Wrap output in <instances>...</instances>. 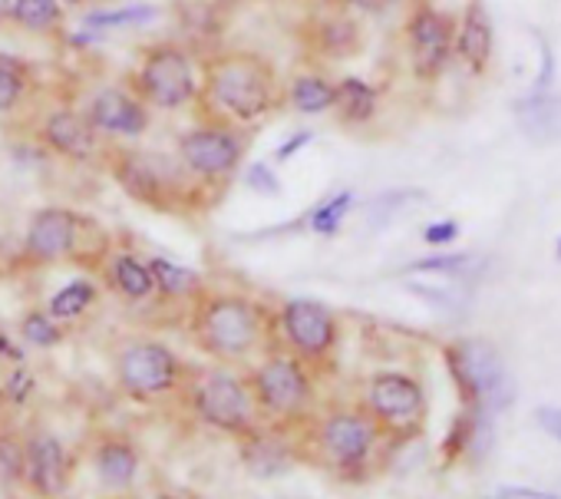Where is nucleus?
<instances>
[{
  "label": "nucleus",
  "mask_w": 561,
  "mask_h": 499,
  "mask_svg": "<svg viewBox=\"0 0 561 499\" xmlns=\"http://www.w3.org/2000/svg\"><path fill=\"white\" fill-rule=\"evenodd\" d=\"M410 37V54H413V67L423 80H433L443 73L446 57L453 50V34H449V21L430 8H420L407 27Z\"/></svg>",
  "instance_id": "obj_16"
},
{
  "label": "nucleus",
  "mask_w": 561,
  "mask_h": 499,
  "mask_svg": "<svg viewBox=\"0 0 561 499\" xmlns=\"http://www.w3.org/2000/svg\"><path fill=\"white\" fill-rule=\"evenodd\" d=\"M83 116L90 120V126L100 136H113V139H139V136H146V129L152 123L149 106L136 93L119 90V87L96 90L90 97Z\"/></svg>",
  "instance_id": "obj_14"
},
{
  "label": "nucleus",
  "mask_w": 561,
  "mask_h": 499,
  "mask_svg": "<svg viewBox=\"0 0 561 499\" xmlns=\"http://www.w3.org/2000/svg\"><path fill=\"white\" fill-rule=\"evenodd\" d=\"M8 21L27 34H50L64 24V4L60 0H14Z\"/></svg>",
  "instance_id": "obj_26"
},
{
  "label": "nucleus",
  "mask_w": 561,
  "mask_h": 499,
  "mask_svg": "<svg viewBox=\"0 0 561 499\" xmlns=\"http://www.w3.org/2000/svg\"><path fill=\"white\" fill-rule=\"evenodd\" d=\"M159 14L162 11L156 4H126V8L87 14L83 27H90V31H129V27H146V24L159 21Z\"/></svg>",
  "instance_id": "obj_29"
},
{
  "label": "nucleus",
  "mask_w": 561,
  "mask_h": 499,
  "mask_svg": "<svg viewBox=\"0 0 561 499\" xmlns=\"http://www.w3.org/2000/svg\"><path fill=\"white\" fill-rule=\"evenodd\" d=\"M93 469H96V479L106 486V489H116V492H126L136 486L139 479V469H142V456L139 450L123 440V436H106L96 443L93 450Z\"/></svg>",
  "instance_id": "obj_18"
},
{
  "label": "nucleus",
  "mask_w": 561,
  "mask_h": 499,
  "mask_svg": "<svg viewBox=\"0 0 561 499\" xmlns=\"http://www.w3.org/2000/svg\"><path fill=\"white\" fill-rule=\"evenodd\" d=\"M535 423H538L541 430H548V433L561 443V410H558V407H538V410H535Z\"/></svg>",
  "instance_id": "obj_39"
},
{
  "label": "nucleus",
  "mask_w": 561,
  "mask_h": 499,
  "mask_svg": "<svg viewBox=\"0 0 561 499\" xmlns=\"http://www.w3.org/2000/svg\"><path fill=\"white\" fill-rule=\"evenodd\" d=\"M472 262V256L466 252H456V256H430V259H420L410 265V272H443V275H459L466 272Z\"/></svg>",
  "instance_id": "obj_34"
},
{
  "label": "nucleus",
  "mask_w": 561,
  "mask_h": 499,
  "mask_svg": "<svg viewBox=\"0 0 561 499\" xmlns=\"http://www.w3.org/2000/svg\"><path fill=\"white\" fill-rule=\"evenodd\" d=\"M188 407H192L195 420H202L205 427H211L218 433L238 436V440L261 427L248 381L231 371L211 367V371H202L198 377H192Z\"/></svg>",
  "instance_id": "obj_4"
},
{
  "label": "nucleus",
  "mask_w": 561,
  "mask_h": 499,
  "mask_svg": "<svg viewBox=\"0 0 561 499\" xmlns=\"http://www.w3.org/2000/svg\"><path fill=\"white\" fill-rule=\"evenodd\" d=\"M24 486V436L14 430H0V489Z\"/></svg>",
  "instance_id": "obj_31"
},
{
  "label": "nucleus",
  "mask_w": 561,
  "mask_h": 499,
  "mask_svg": "<svg viewBox=\"0 0 561 499\" xmlns=\"http://www.w3.org/2000/svg\"><path fill=\"white\" fill-rule=\"evenodd\" d=\"M456 54L472 70L482 73L492 57V24L482 8H469L462 18V27L456 34Z\"/></svg>",
  "instance_id": "obj_21"
},
{
  "label": "nucleus",
  "mask_w": 561,
  "mask_h": 499,
  "mask_svg": "<svg viewBox=\"0 0 561 499\" xmlns=\"http://www.w3.org/2000/svg\"><path fill=\"white\" fill-rule=\"evenodd\" d=\"M195 344L215 361H251L267 348V315L264 308L238 292H218L198 298L192 318Z\"/></svg>",
  "instance_id": "obj_2"
},
{
  "label": "nucleus",
  "mask_w": 561,
  "mask_h": 499,
  "mask_svg": "<svg viewBox=\"0 0 561 499\" xmlns=\"http://www.w3.org/2000/svg\"><path fill=\"white\" fill-rule=\"evenodd\" d=\"M277 344L295 351L308 367H321L334 358L341 341L337 315L311 298H291L277 311Z\"/></svg>",
  "instance_id": "obj_8"
},
{
  "label": "nucleus",
  "mask_w": 561,
  "mask_h": 499,
  "mask_svg": "<svg viewBox=\"0 0 561 499\" xmlns=\"http://www.w3.org/2000/svg\"><path fill=\"white\" fill-rule=\"evenodd\" d=\"M198 97H205L215 123L251 126L280 106V83L267 60L254 54H225L208 64Z\"/></svg>",
  "instance_id": "obj_1"
},
{
  "label": "nucleus",
  "mask_w": 561,
  "mask_h": 499,
  "mask_svg": "<svg viewBox=\"0 0 561 499\" xmlns=\"http://www.w3.org/2000/svg\"><path fill=\"white\" fill-rule=\"evenodd\" d=\"M456 235H459V225L456 222H433V225L423 228V238L430 245H449V241H456Z\"/></svg>",
  "instance_id": "obj_38"
},
{
  "label": "nucleus",
  "mask_w": 561,
  "mask_h": 499,
  "mask_svg": "<svg viewBox=\"0 0 561 499\" xmlns=\"http://www.w3.org/2000/svg\"><path fill=\"white\" fill-rule=\"evenodd\" d=\"M248 387L257 407V417L274 427H295L308 420L314 407V374L311 367L288 351L285 344H267L261 361L248 371Z\"/></svg>",
  "instance_id": "obj_3"
},
{
  "label": "nucleus",
  "mask_w": 561,
  "mask_h": 499,
  "mask_svg": "<svg viewBox=\"0 0 561 499\" xmlns=\"http://www.w3.org/2000/svg\"><path fill=\"white\" fill-rule=\"evenodd\" d=\"M116 387L136 400V404H152L159 397H169L182 387L185 364L182 358L162 344V341H133L116 354Z\"/></svg>",
  "instance_id": "obj_7"
},
{
  "label": "nucleus",
  "mask_w": 561,
  "mask_h": 499,
  "mask_svg": "<svg viewBox=\"0 0 561 499\" xmlns=\"http://www.w3.org/2000/svg\"><path fill=\"white\" fill-rule=\"evenodd\" d=\"M344 4H351L357 11H367V14H380L390 4V0H344Z\"/></svg>",
  "instance_id": "obj_42"
},
{
  "label": "nucleus",
  "mask_w": 561,
  "mask_h": 499,
  "mask_svg": "<svg viewBox=\"0 0 561 499\" xmlns=\"http://www.w3.org/2000/svg\"><path fill=\"white\" fill-rule=\"evenodd\" d=\"M27 67L11 54H0V116L21 106V100L27 97Z\"/></svg>",
  "instance_id": "obj_30"
},
{
  "label": "nucleus",
  "mask_w": 561,
  "mask_h": 499,
  "mask_svg": "<svg viewBox=\"0 0 561 499\" xmlns=\"http://www.w3.org/2000/svg\"><path fill=\"white\" fill-rule=\"evenodd\" d=\"M244 185L254 189L257 195H277L280 192V182H277V175H274V169L267 162H254L244 172Z\"/></svg>",
  "instance_id": "obj_35"
},
{
  "label": "nucleus",
  "mask_w": 561,
  "mask_h": 499,
  "mask_svg": "<svg viewBox=\"0 0 561 499\" xmlns=\"http://www.w3.org/2000/svg\"><path fill=\"white\" fill-rule=\"evenodd\" d=\"M367 413L387 427H410L423 417V387L397 371L367 381Z\"/></svg>",
  "instance_id": "obj_15"
},
{
  "label": "nucleus",
  "mask_w": 561,
  "mask_h": 499,
  "mask_svg": "<svg viewBox=\"0 0 561 499\" xmlns=\"http://www.w3.org/2000/svg\"><path fill=\"white\" fill-rule=\"evenodd\" d=\"M133 87H136L133 93L146 106L162 113H179L198 100V70L182 47L159 44L142 54Z\"/></svg>",
  "instance_id": "obj_6"
},
{
  "label": "nucleus",
  "mask_w": 561,
  "mask_h": 499,
  "mask_svg": "<svg viewBox=\"0 0 561 499\" xmlns=\"http://www.w3.org/2000/svg\"><path fill=\"white\" fill-rule=\"evenodd\" d=\"M83 235V218L64 205L37 208L24 231V259L31 265H57L70 259Z\"/></svg>",
  "instance_id": "obj_12"
},
{
  "label": "nucleus",
  "mask_w": 561,
  "mask_h": 499,
  "mask_svg": "<svg viewBox=\"0 0 561 499\" xmlns=\"http://www.w3.org/2000/svg\"><path fill=\"white\" fill-rule=\"evenodd\" d=\"M244 146H248V139L234 126L208 123V126H195L185 136H179L175 156L195 179L215 182V179H231L238 172V166L244 159Z\"/></svg>",
  "instance_id": "obj_9"
},
{
  "label": "nucleus",
  "mask_w": 561,
  "mask_h": 499,
  "mask_svg": "<svg viewBox=\"0 0 561 499\" xmlns=\"http://www.w3.org/2000/svg\"><path fill=\"white\" fill-rule=\"evenodd\" d=\"M241 460H244L251 476L271 479V476L285 473L291 466V446L280 440L277 433L257 427L248 436H241Z\"/></svg>",
  "instance_id": "obj_19"
},
{
  "label": "nucleus",
  "mask_w": 561,
  "mask_h": 499,
  "mask_svg": "<svg viewBox=\"0 0 561 499\" xmlns=\"http://www.w3.org/2000/svg\"><path fill=\"white\" fill-rule=\"evenodd\" d=\"M64 4H83V0H64Z\"/></svg>",
  "instance_id": "obj_44"
},
{
  "label": "nucleus",
  "mask_w": 561,
  "mask_h": 499,
  "mask_svg": "<svg viewBox=\"0 0 561 499\" xmlns=\"http://www.w3.org/2000/svg\"><path fill=\"white\" fill-rule=\"evenodd\" d=\"M96 298H100V288H96L93 279H73V282H67V285L47 302V311H50L57 321H77V318H83V315L96 305Z\"/></svg>",
  "instance_id": "obj_27"
},
{
  "label": "nucleus",
  "mask_w": 561,
  "mask_h": 499,
  "mask_svg": "<svg viewBox=\"0 0 561 499\" xmlns=\"http://www.w3.org/2000/svg\"><path fill=\"white\" fill-rule=\"evenodd\" d=\"M106 282L129 305L149 302L156 295V282H152V272H149V262H142L136 252H116L110 259V265H106Z\"/></svg>",
  "instance_id": "obj_20"
},
{
  "label": "nucleus",
  "mask_w": 561,
  "mask_h": 499,
  "mask_svg": "<svg viewBox=\"0 0 561 499\" xmlns=\"http://www.w3.org/2000/svg\"><path fill=\"white\" fill-rule=\"evenodd\" d=\"M73 479V456L67 443L44 427L24 433V486L37 496H64Z\"/></svg>",
  "instance_id": "obj_13"
},
{
  "label": "nucleus",
  "mask_w": 561,
  "mask_h": 499,
  "mask_svg": "<svg viewBox=\"0 0 561 499\" xmlns=\"http://www.w3.org/2000/svg\"><path fill=\"white\" fill-rule=\"evenodd\" d=\"M0 400H4V397H0Z\"/></svg>",
  "instance_id": "obj_46"
},
{
  "label": "nucleus",
  "mask_w": 561,
  "mask_h": 499,
  "mask_svg": "<svg viewBox=\"0 0 561 499\" xmlns=\"http://www.w3.org/2000/svg\"><path fill=\"white\" fill-rule=\"evenodd\" d=\"M314 443L321 460L347 476L370 463V453L377 446V420L360 410H334L318 423Z\"/></svg>",
  "instance_id": "obj_10"
},
{
  "label": "nucleus",
  "mask_w": 561,
  "mask_h": 499,
  "mask_svg": "<svg viewBox=\"0 0 561 499\" xmlns=\"http://www.w3.org/2000/svg\"><path fill=\"white\" fill-rule=\"evenodd\" d=\"M314 139V133L311 129H301V133H295L291 139H285L277 149H274V162H288L291 156H298L308 143Z\"/></svg>",
  "instance_id": "obj_36"
},
{
  "label": "nucleus",
  "mask_w": 561,
  "mask_h": 499,
  "mask_svg": "<svg viewBox=\"0 0 561 499\" xmlns=\"http://www.w3.org/2000/svg\"><path fill=\"white\" fill-rule=\"evenodd\" d=\"M113 179L126 189L129 199L159 212L185 202L192 189V172L182 166L179 156H159L146 149H119L113 156Z\"/></svg>",
  "instance_id": "obj_5"
},
{
  "label": "nucleus",
  "mask_w": 561,
  "mask_h": 499,
  "mask_svg": "<svg viewBox=\"0 0 561 499\" xmlns=\"http://www.w3.org/2000/svg\"><path fill=\"white\" fill-rule=\"evenodd\" d=\"M518 120L522 129L538 143L561 139V97H551L548 90L531 93L525 103H518Z\"/></svg>",
  "instance_id": "obj_22"
},
{
  "label": "nucleus",
  "mask_w": 561,
  "mask_h": 499,
  "mask_svg": "<svg viewBox=\"0 0 561 499\" xmlns=\"http://www.w3.org/2000/svg\"><path fill=\"white\" fill-rule=\"evenodd\" d=\"M0 358H4L8 364H24V361H27V351H24V344H18L11 334L0 331Z\"/></svg>",
  "instance_id": "obj_40"
},
{
  "label": "nucleus",
  "mask_w": 561,
  "mask_h": 499,
  "mask_svg": "<svg viewBox=\"0 0 561 499\" xmlns=\"http://www.w3.org/2000/svg\"><path fill=\"white\" fill-rule=\"evenodd\" d=\"M37 394V374L27 364H11V371L4 374V384H0V397L14 407L31 404V397Z\"/></svg>",
  "instance_id": "obj_33"
},
{
  "label": "nucleus",
  "mask_w": 561,
  "mask_h": 499,
  "mask_svg": "<svg viewBox=\"0 0 561 499\" xmlns=\"http://www.w3.org/2000/svg\"><path fill=\"white\" fill-rule=\"evenodd\" d=\"M11 4H14V0H0V24L8 21V14H11Z\"/></svg>",
  "instance_id": "obj_43"
},
{
  "label": "nucleus",
  "mask_w": 561,
  "mask_h": 499,
  "mask_svg": "<svg viewBox=\"0 0 561 499\" xmlns=\"http://www.w3.org/2000/svg\"><path fill=\"white\" fill-rule=\"evenodd\" d=\"M538 44H541V73H538L531 93H545L551 87V80H554V54H551V47H548L545 37H538Z\"/></svg>",
  "instance_id": "obj_37"
},
{
  "label": "nucleus",
  "mask_w": 561,
  "mask_h": 499,
  "mask_svg": "<svg viewBox=\"0 0 561 499\" xmlns=\"http://www.w3.org/2000/svg\"><path fill=\"white\" fill-rule=\"evenodd\" d=\"M18 338H21L27 348L54 351V348H60V344H64L67 331H64V321H57L47 308H31V311L21 318Z\"/></svg>",
  "instance_id": "obj_28"
},
{
  "label": "nucleus",
  "mask_w": 561,
  "mask_h": 499,
  "mask_svg": "<svg viewBox=\"0 0 561 499\" xmlns=\"http://www.w3.org/2000/svg\"><path fill=\"white\" fill-rule=\"evenodd\" d=\"M41 143L73 162H90L93 156H100V133L77 110H54L41 123Z\"/></svg>",
  "instance_id": "obj_17"
},
{
  "label": "nucleus",
  "mask_w": 561,
  "mask_h": 499,
  "mask_svg": "<svg viewBox=\"0 0 561 499\" xmlns=\"http://www.w3.org/2000/svg\"><path fill=\"white\" fill-rule=\"evenodd\" d=\"M449 367L456 371L462 390L472 394V400L479 404L482 413H489V410L495 413L512 400L505 367L489 344H482V341L459 344L456 351H449Z\"/></svg>",
  "instance_id": "obj_11"
},
{
  "label": "nucleus",
  "mask_w": 561,
  "mask_h": 499,
  "mask_svg": "<svg viewBox=\"0 0 561 499\" xmlns=\"http://www.w3.org/2000/svg\"><path fill=\"white\" fill-rule=\"evenodd\" d=\"M334 110L341 113L344 123L351 126H360V123H370L374 113H377V90L357 77H347L337 83V97H334Z\"/></svg>",
  "instance_id": "obj_25"
},
{
  "label": "nucleus",
  "mask_w": 561,
  "mask_h": 499,
  "mask_svg": "<svg viewBox=\"0 0 561 499\" xmlns=\"http://www.w3.org/2000/svg\"><path fill=\"white\" fill-rule=\"evenodd\" d=\"M558 259H561V241H558Z\"/></svg>",
  "instance_id": "obj_45"
},
{
  "label": "nucleus",
  "mask_w": 561,
  "mask_h": 499,
  "mask_svg": "<svg viewBox=\"0 0 561 499\" xmlns=\"http://www.w3.org/2000/svg\"><path fill=\"white\" fill-rule=\"evenodd\" d=\"M334 97H337V87L331 80H324L321 73H301L288 87V103L305 116H318V113L334 110Z\"/></svg>",
  "instance_id": "obj_24"
},
{
  "label": "nucleus",
  "mask_w": 561,
  "mask_h": 499,
  "mask_svg": "<svg viewBox=\"0 0 561 499\" xmlns=\"http://www.w3.org/2000/svg\"><path fill=\"white\" fill-rule=\"evenodd\" d=\"M495 496H522V499H538V496H551V492H538V489H525V486H499Z\"/></svg>",
  "instance_id": "obj_41"
},
{
  "label": "nucleus",
  "mask_w": 561,
  "mask_h": 499,
  "mask_svg": "<svg viewBox=\"0 0 561 499\" xmlns=\"http://www.w3.org/2000/svg\"><path fill=\"white\" fill-rule=\"evenodd\" d=\"M149 272H152V282H156V292L169 302H195L202 295V275L195 269H185V265H175L172 259L165 256H152L149 259Z\"/></svg>",
  "instance_id": "obj_23"
},
{
  "label": "nucleus",
  "mask_w": 561,
  "mask_h": 499,
  "mask_svg": "<svg viewBox=\"0 0 561 499\" xmlns=\"http://www.w3.org/2000/svg\"><path fill=\"white\" fill-rule=\"evenodd\" d=\"M351 208H354V192L344 189V192L331 195L328 202H321V205L308 215V225H311V231H318V235H337V228H341V222H344V215H347Z\"/></svg>",
  "instance_id": "obj_32"
}]
</instances>
